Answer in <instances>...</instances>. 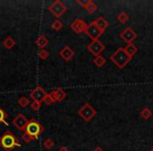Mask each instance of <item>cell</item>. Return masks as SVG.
<instances>
[{"label": "cell", "mask_w": 153, "mask_h": 151, "mask_svg": "<svg viewBox=\"0 0 153 151\" xmlns=\"http://www.w3.org/2000/svg\"><path fill=\"white\" fill-rule=\"evenodd\" d=\"M132 58H130L129 56L127 55V53L125 51V48L124 47H119L112 55L110 56V60L120 68H124L128 63L130 62Z\"/></svg>", "instance_id": "1"}, {"label": "cell", "mask_w": 153, "mask_h": 151, "mask_svg": "<svg viewBox=\"0 0 153 151\" xmlns=\"http://www.w3.org/2000/svg\"><path fill=\"white\" fill-rule=\"evenodd\" d=\"M0 145H1V147L7 151H12L16 146L17 147L20 146L19 142H18V138L10 131L5 132V133L0 138Z\"/></svg>", "instance_id": "2"}, {"label": "cell", "mask_w": 153, "mask_h": 151, "mask_svg": "<svg viewBox=\"0 0 153 151\" xmlns=\"http://www.w3.org/2000/svg\"><path fill=\"white\" fill-rule=\"evenodd\" d=\"M43 131V127L38 121L36 120H30L27 123V126L25 128V133H27L28 135H30L32 138H34L35 140L38 138V136L41 134V132Z\"/></svg>", "instance_id": "3"}, {"label": "cell", "mask_w": 153, "mask_h": 151, "mask_svg": "<svg viewBox=\"0 0 153 151\" xmlns=\"http://www.w3.org/2000/svg\"><path fill=\"white\" fill-rule=\"evenodd\" d=\"M78 115H79L80 118H82L84 121L88 122L97 115V110L90 104L85 103V104L78 110Z\"/></svg>", "instance_id": "4"}, {"label": "cell", "mask_w": 153, "mask_h": 151, "mask_svg": "<svg viewBox=\"0 0 153 151\" xmlns=\"http://www.w3.org/2000/svg\"><path fill=\"white\" fill-rule=\"evenodd\" d=\"M66 10H67L66 7L61 2V1H59V0L55 1L53 4L48 7V11L51 12L55 17H57V19H59V17H61V16L65 13Z\"/></svg>", "instance_id": "5"}, {"label": "cell", "mask_w": 153, "mask_h": 151, "mask_svg": "<svg viewBox=\"0 0 153 151\" xmlns=\"http://www.w3.org/2000/svg\"><path fill=\"white\" fill-rule=\"evenodd\" d=\"M87 49L90 54L94 56V57H98L101 56V54L105 51V46L100 40H94L91 41L89 44L87 45Z\"/></svg>", "instance_id": "6"}, {"label": "cell", "mask_w": 153, "mask_h": 151, "mask_svg": "<svg viewBox=\"0 0 153 151\" xmlns=\"http://www.w3.org/2000/svg\"><path fill=\"white\" fill-rule=\"evenodd\" d=\"M85 34L87 35L92 41H94V40H99V38H100L101 35L103 34V32L94 23V21H92L90 24H88V28H87V30H86Z\"/></svg>", "instance_id": "7"}, {"label": "cell", "mask_w": 153, "mask_h": 151, "mask_svg": "<svg viewBox=\"0 0 153 151\" xmlns=\"http://www.w3.org/2000/svg\"><path fill=\"white\" fill-rule=\"evenodd\" d=\"M13 125L16 126L18 130L20 131H25V128L27 126V123H28V120L26 119V117L22 113H19L15 119L13 120Z\"/></svg>", "instance_id": "8"}, {"label": "cell", "mask_w": 153, "mask_h": 151, "mask_svg": "<svg viewBox=\"0 0 153 151\" xmlns=\"http://www.w3.org/2000/svg\"><path fill=\"white\" fill-rule=\"evenodd\" d=\"M46 91L44 90V88L41 87V86H37L35 89L32 90V92L30 94V97L33 101H36V102H43L45 96H46Z\"/></svg>", "instance_id": "9"}, {"label": "cell", "mask_w": 153, "mask_h": 151, "mask_svg": "<svg viewBox=\"0 0 153 151\" xmlns=\"http://www.w3.org/2000/svg\"><path fill=\"white\" fill-rule=\"evenodd\" d=\"M71 30H74L76 34H81V33H85L88 28V24L86 23L84 20L82 19H76L70 25Z\"/></svg>", "instance_id": "10"}, {"label": "cell", "mask_w": 153, "mask_h": 151, "mask_svg": "<svg viewBox=\"0 0 153 151\" xmlns=\"http://www.w3.org/2000/svg\"><path fill=\"white\" fill-rule=\"evenodd\" d=\"M136 36H137L136 33L134 32L131 28H126L125 30L120 34V38H121L123 41H125V42H127L128 44H129V43H132V41L136 38Z\"/></svg>", "instance_id": "11"}, {"label": "cell", "mask_w": 153, "mask_h": 151, "mask_svg": "<svg viewBox=\"0 0 153 151\" xmlns=\"http://www.w3.org/2000/svg\"><path fill=\"white\" fill-rule=\"evenodd\" d=\"M59 55H60V57L63 58L65 61H70V60L72 59V57L74 56V51L71 47L66 45L65 47H63V48L60 51Z\"/></svg>", "instance_id": "12"}, {"label": "cell", "mask_w": 153, "mask_h": 151, "mask_svg": "<svg viewBox=\"0 0 153 151\" xmlns=\"http://www.w3.org/2000/svg\"><path fill=\"white\" fill-rule=\"evenodd\" d=\"M51 94L53 96V100H55V102H61V101H63L64 99L66 98V92L64 91L62 88H57V89L53 90V91L51 92Z\"/></svg>", "instance_id": "13"}, {"label": "cell", "mask_w": 153, "mask_h": 151, "mask_svg": "<svg viewBox=\"0 0 153 151\" xmlns=\"http://www.w3.org/2000/svg\"><path fill=\"white\" fill-rule=\"evenodd\" d=\"M94 23L96 24V25L98 26V28H100V30H102L103 33H104V32H105V30H106V28L109 26L108 21H107V20L105 19L104 17H99L98 19L94 20Z\"/></svg>", "instance_id": "14"}, {"label": "cell", "mask_w": 153, "mask_h": 151, "mask_svg": "<svg viewBox=\"0 0 153 151\" xmlns=\"http://www.w3.org/2000/svg\"><path fill=\"white\" fill-rule=\"evenodd\" d=\"M35 43H36L37 46L40 47L41 49H44V47H46L47 45H48L49 41L47 40L46 37L43 36V35H41V36H39L38 38L36 39V41H35Z\"/></svg>", "instance_id": "15"}, {"label": "cell", "mask_w": 153, "mask_h": 151, "mask_svg": "<svg viewBox=\"0 0 153 151\" xmlns=\"http://www.w3.org/2000/svg\"><path fill=\"white\" fill-rule=\"evenodd\" d=\"M124 48H125V51L127 53V55L129 56L130 58L133 57L136 54V51H137V47H136L133 43H129V44H127V46L124 47Z\"/></svg>", "instance_id": "16"}, {"label": "cell", "mask_w": 153, "mask_h": 151, "mask_svg": "<svg viewBox=\"0 0 153 151\" xmlns=\"http://www.w3.org/2000/svg\"><path fill=\"white\" fill-rule=\"evenodd\" d=\"M15 44H16L15 40H14V39L12 38L11 36H7V38H5L4 40H3V46H4L7 49L13 48V47L15 46Z\"/></svg>", "instance_id": "17"}, {"label": "cell", "mask_w": 153, "mask_h": 151, "mask_svg": "<svg viewBox=\"0 0 153 151\" xmlns=\"http://www.w3.org/2000/svg\"><path fill=\"white\" fill-rule=\"evenodd\" d=\"M140 115L144 120H149L152 117V111H151V109H149L148 107H145V108H143L142 110H140Z\"/></svg>", "instance_id": "18"}, {"label": "cell", "mask_w": 153, "mask_h": 151, "mask_svg": "<svg viewBox=\"0 0 153 151\" xmlns=\"http://www.w3.org/2000/svg\"><path fill=\"white\" fill-rule=\"evenodd\" d=\"M106 63V59H105L103 56H98L94 59V64L98 67H102V66L105 65Z\"/></svg>", "instance_id": "19"}, {"label": "cell", "mask_w": 153, "mask_h": 151, "mask_svg": "<svg viewBox=\"0 0 153 151\" xmlns=\"http://www.w3.org/2000/svg\"><path fill=\"white\" fill-rule=\"evenodd\" d=\"M85 10L89 14H94V13H96V11L98 10V5H97L92 0H89V2H88L87 7H85Z\"/></svg>", "instance_id": "20"}, {"label": "cell", "mask_w": 153, "mask_h": 151, "mask_svg": "<svg viewBox=\"0 0 153 151\" xmlns=\"http://www.w3.org/2000/svg\"><path fill=\"white\" fill-rule=\"evenodd\" d=\"M128 20H129V15H128L127 13H125V12H122V13L119 14V16H117V21L122 24H125Z\"/></svg>", "instance_id": "21"}, {"label": "cell", "mask_w": 153, "mask_h": 151, "mask_svg": "<svg viewBox=\"0 0 153 151\" xmlns=\"http://www.w3.org/2000/svg\"><path fill=\"white\" fill-rule=\"evenodd\" d=\"M62 28H63V23H62L59 19H56L55 21L51 23V28L55 30H60Z\"/></svg>", "instance_id": "22"}, {"label": "cell", "mask_w": 153, "mask_h": 151, "mask_svg": "<svg viewBox=\"0 0 153 151\" xmlns=\"http://www.w3.org/2000/svg\"><path fill=\"white\" fill-rule=\"evenodd\" d=\"M18 104L21 107H26L30 105V100H28V98H26V97H21V98L18 100Z\"/></svg>", "instance_id": "23"}, {"label": "cell", "mask_w": 153, "mask_h": 151, "mask_svg": "<svg viewBox=\"0 0 153 151\" xmlns=\"http://www.w3.org/2000/svg\"><path fill=\"white\" fill-rule=\"evenodd\" d=\"M38 57L40 58L41 60H46L47 58L49 57V53L46 51V49H41V51H39V53H38Z\"/></svg>", "instance_id": "24"}, {"label": "cell", "mask_w": 153, "mask_h": 151, "mask_svg": "<svg viewBox=\"0 0 153 151\" xmlns=\"http://www.w3.org/2000/svg\"><path fill=\"white\" fill-rule=\"evenodd\" d=\"M43 146L46 149H51L55 146V143H53V141L51 140V138H47V140H45L44 143H43Z\"/></svg>", "instance_id": "25"}, {"label": "cell", "mask_w": 153, "mask_h": 151, "mask_svg": "<svg viewBox=\"0 0 153 151\" xmlns=\"http://www.w3.org/2000/svg\"><path fill=\"white\" fill-rule=\"evenodd\" d=\"M43 102H44L46 105H51V104H53V103H55V100H53V96H51V94H47L46 96H45Z\"/></svg>", "instance_id": "26"}, {"label": "cell", "mask_w": 153, "mask_h": 151, "mask_svg": "<svg viewBox=\"0 0 153 151\" xmlns=\"http://www.w3.org/2000/svg\"><path fill=\"white\" fill-rule=\"evenodd\" d=\"M5 118H7V113H5L4 110L0 107V124L4 123V124H7V123L5 122Z\"/></svg>", "instance_id": "27"}, {"label": "cell", "mask_w": 153, "mask_h": 151, "mask_svg": "<svg viewBox=\"0 0 153 151\" xmlns=\"http://www.w3.org/2000/svg\"><path fill=\"white\" fill-rule=\"evenodd\" d=\"M30 107H32L33 110L38 111L39 109L41 108V102H36V101H33V103H32V105H30Z\"/></svg>", "instance_id": "28"}, {"label": "cell", "mask_w": 153, "mask_h": 151, "mask_svg": "<svg viewBox=\"0 0 153 151\" xmlns=\"http://www.w3.org/2000/svg\"><path fill=\"white\" fill-rule=\"evenodd\" d=\"M21 138H22V140L24 141V143H30V141H34V140H35L34 138H32L30 135H28V134H27V133H25V132H24V133L22 134Z\"/></svg>", "instance_id": "29"}, {"label": "cell", "mask_w": 153, "mask_h": 151, "mask_svg": "<svg viewBox=\"0 0 153 151\" xmlns=\"http://www.w3.org/2000/svg\"><path fill=\"white\" fill-rule=\"evenodd\" d=\"M76 2L79 3L82 7H84V9H85V7H87L88 2H89V0H83V1H81V0H76Z\"/></svg>", "instance_id": "30"}, {"label": "cell", "mask_w": 153, "mask_h": 151, "mask_svg": "<svg viewBox=\"0 0 153 151\" xmlns=\"http://www.w3.org/2000/svg\"><path fill=\"white\" fill-rule=\"evenodd\" d=\"M58 151H70V150L68 148H66V147H61Z\"/></svg>", "instance_id": "31"}, {"label": "cell", "mask_w": 153, "mask_h": 151, "mask_svg": "<svg viewBox=\"0 0 153 151\" xmlns=\"http://www.w3.org/2000/svg\"><path fill=\"white\" fill-rule=\"evenodd\" d=\"M94 151H103L101 148H97V149H94Z\"/></svg>", "instance_id": "32"}, {"label": "cell", "mask_w": 153, "mask_h": 151, "mask_svg": "<svg viewBox=\"0 0 153 151\" xmlns=\"http://www.w3.org/2000/svg\"><path fill=\"white\" fill-rule=\"evenodd\" d=\"M149 151H153V148H151V149H150V150H149Z\"/></svg>", "instance_id": "33"}]
</instances>
